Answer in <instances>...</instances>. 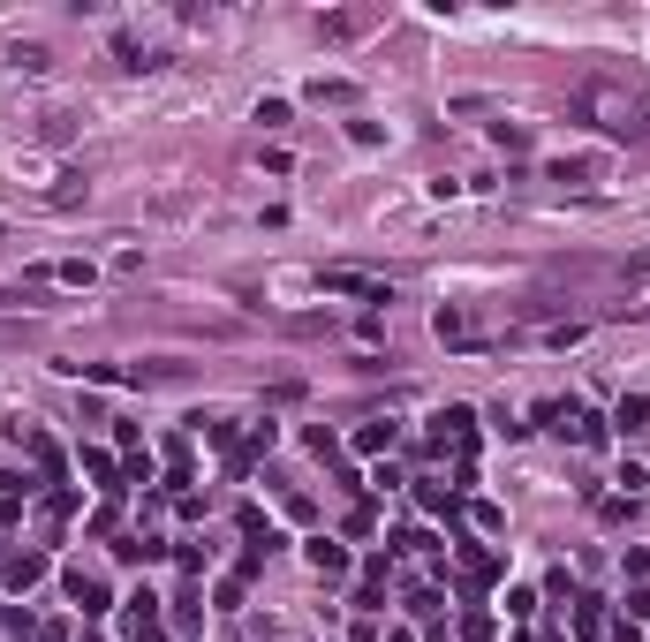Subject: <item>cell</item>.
<instances>
[{"mask_svg": "<svg viewBox=\"0 0 650 642\" xmlns=\"http://www.w3.org/2000/svg\"><path fill=\"white\" fill-rule=\"evenodd\" d=\"M416 507H424V514H454V491H446V484H431V476H424V484H416Z\"/></svg>", "mask_w": 650, "mask_h": 642, "instance_id": "2e32d148", "label": "cell"}, {"mask_svg": "<svg viewBox=\"0 0 650 642\" xmlns=\"http://www.w3.org/2000/svg\"><path fill=\"white\" fill-rule=\"evenodd\" d=\"M121 635H129V642H167V627H159V597H152V590H137L129 605H121Z\"/></svg>", "mask_w": 650, "mask_h": 642, "instance_id": "7a4b0ae2", "label": "cell"}, {"mask_svg": "<svg viewBox=\"0 0 650 642\" xmlns=\"http://www.w3.org/2000/svg\"><path fill=\"white\" fill-rule=\"evenodd\" d=\"M84 469H91V476H99V484H106V491H121V484H114V476H121V469H114V454H99V446H84Z\"/></svg>", "mask_w": 650, "mask_h": 642, "instance_id": "d6986e66", "label": "cell"}, {"mask_svg": "<svg viewBox=\"0 0 650 642\" xmlns=\"http://www.w3.org/2000/svg\"><path fill=\"white\" fill-rule=\"evenodd\" d=\"M446 439H454V446H469V439H477V408H462V401L446 408V416H439V446H446Z\"/></svg>", "mask_w": 650, "mask_h": 642, "instance_id": "9c48e42d", "label": "cell"}, {"mask_svg": "<svg viewBox=\"0 0 650 642\" xmlns=\"http://www.w3.org/2000/svg\"><path fill=\"white\" fill-rule=\"evenodd\" d=\"M462 575H469V582H499V552H484V544H462Z\"/></svg>", "mask_w": 650, "mask_h": 642, "instance_id": "7c38bea8", "label": "cell"}, {"mask_svg": "<svg viewBox=\"0 0 650 642\" xmlns=\"http://www.w3.org/2000/svg\"><path fill=\"white\" fill-rule=\"evenodd\" d=\"M394 439H401L394 423H363V431H356V454H394Z\"/></svg>", "mask_w": 650, "mask_h": 642, "instance_id": "4fadbf2b", "label": "cell"}, {"mask_svg": "<svg viewBox=\"0 0 650 642\" xmlns=\"http://www.w3.org/2000/svg\"><path fill=\"white\" fill-rule=\"evenodd\" d=\"M265 454H273V423H257L250 439H242L235 454H227V469H235V476H250V469H257V461H265Z\"/></svg>", "mask_w": 650, "mask_h": 642, "instance_id": "52a82bcc", "label": "cell"}, {"mask_svg": "<svg viewBox=\"0 0 650 642\" xmlns=\"http://www.w3.org/2000/svg\"><path fill=\"white\" fill-rule=\"evenodd\" d=\"M31 333H38L31 318H16V325H0V348H23V340H31Z\"/></svg>", "mask_w": 650, "mask_h": 642, "instance_id": "cb8c5ba5", "label": "cell"}, {"mask_svg": "<svg viewBox=\"0 0 650 642\" xmlns=\"http://www.w3.org/2000/svg\"><path fill=\"white\" fill-rule=\"evenodd\" d=\"M613 423H620V431H643V423H650V401H643V393H628V401L613 408Z\"/></svg>", "mask_w": 650, "mask_h": 642, "instance_id": "ac0fdd59", "label": "cell"}, {"mask_svg": "<svg viewBox=\"0 0 650 642\" xmlns=\"http://www.w3.org/2000/svg\"><path fill=\"white\" fill-rule=\"evenodd\" d=\"M575 635H605V605L598 597H575Z\"/></svg>", "mask_w": 650, "mask_h": 642, "instance_id": "e0dca14e", "label": "cell"}, {"mask_svg": "<svg viewBox=\"0 0 650 642\" xmlns=\"http://www.w3.org/2000/svg\"><path fill=\"white\" fill-rule=\"evenodd\" d=\"M462 635H469V642H492V612L469 605V612H462Z\"/></svg>", "mask_w": 650, "mask_h": 642, "instance_id": "44dd1931", "label": "cell"}, {"mask_svg": "<svg viewBox=\"0 0 650 642\" xmlns=\"http://www.w3.org/2000/svg\"><path fill=\"white\" fill-rule=\"evenodd\" d=\"M575 114H582V121H598L605 136H628V144H643V136H650V91L628 84V76H613V68H598V76L575 91Z\"/></svg>", "mask_w": 650, "mask_h": 642, "instance_id": "6da1fadb", "label": "cell"}, {"mask_svg": "<svg viewBox=\"0 0 650 642\" xmlns=\"http://www.w3.org/2000/svg\"><path fill=\"white\" fill-rule=\"evenodd\" d=\"M469 522H477V529H484V537H499V529H507V514H499V507H492V499H477V507H469Z\"/></svg>", "mask_w": 650, "mask_h": 642, "instance_id": "ffe728a7", "label": "cell"}, {"mask_svg": "<svg viewBox=\"0 0 650 642\" xmlns=\"http://www.w3.org/2000/svg\"><path fill=\"white\" fill-rule=\"evenodd\" d=\"M61 590L76 597V612H84V620H91V612H106V582L91 575V567H61Z\"/></svg>", "mask_w": 650, "mask_h": 642, "instance_id": "5b68a950", "label": "cell"}, {"mask_svg": "<svg viewBox=\"0 0 650 642\" xmlns=\"http://www.w3.org/2000/svg\"><path fill=\"white\" fill-rule=\"evenodd\" d=\"M386 642H416V635H386Z\"/></svg>", "mask_w": 650, "mask_h": 642, "instance_id": "d4e9b609", "label": "cell"}, {"mask_svg": "<svg viewBox=\"0 0 650 642\" xmlns=\"http://www.w3.org/2000/svg\"><path fill=\"white\" fill-rule=\"evenodd\" d=\"M310 106H356V84H348V76H318V84H310Z\"/></svg>", "mask_w": 650, "mask_h": 642, "instance_id": "8fae6325", "label": "cell"}, {"mask_svg": "<svg viewBox=\"0 0 650 642\" xmlns=\"http://www.w3.org/2000/svg\"><path fill=\"white\" fill-rule=\"evenodd\" d=\"M46 567H53L46 552H8V559H0V582L23 597V590H38V582H46Z\"/></svg>", "mask_w": 650, "mask_h": 642, "instance_id": "3957f363", "label": "cell"}, {"mask_svg": "<svg viewBox=\"0 0 650 642\" xmlns=\"http://www.w3.org/2000/svg\"><path fill=\"white\" fill-rule=\"evenodd\" d=\"M394 544H401V552H439V537H431V529H401Z\"/></svg>", "mask_w": 650, "mask_h": 642, "instance_id": "603a6c76", "label": "cell"}, {"mask_svg": "<svg viewBox=\"0 0 650 642\" xmlns=\"http://www.w3.org/2000/svg\"><path fill=\"white\" fill-rule=\"evenodd\" d=\"M545 182H567V189H582V182H598V159H552V167H545Z\"/></svg>", "mask_w": 650, "mask_h": 642, "instance_id": "30bf717a", "label": "cell"}, {"mask_svg": "<svg viewBox=\"0 0 650 642\" xmlns=\"http://www.w3.org/2000/svg\"><path fill=\"white\" fill-rule=\"evenodd\" d=\"M567 431H575V446H605V416H590V408H575Z\"/></svg>", "mask_w": 650, "mask_h": 642, "instance_id": "9a60e30c", "label": "cell"}, {"mask_svg": "<svg viewBox=\"0 0 650 642\" xmlns=\"http://www.w3.org/2000/svg\"><path fill=\"white\" fill-rule=\"evenodd\" d=\"M114 552H121V559H129V567H152V559H159V552H167V544H159V537H121V544H114Z\"/></svg>", "mask_w": 650, "mask_h": 642, "instance_id": "5bb4252c", "label": "cell"}, {"mask_svg": "<svg viewBox=\"0 0 650 642\" xmlns=\"http://www.w3.org/2000/svg\"><path fill=\"white\" fill-rule=\"evenodd\" d=\"M325 295H356V303H394V288H378V280H363V272H318Z\"/></svg>", "mask_w": 650, "mask_h": 642, "instance_id": "8992f818", "label": "cell"}, {"mask_svg": "<svg viewBox=\"0 0 650 642\" xmlns=\"http://www.w3.org/2000/svg\"><path fill=\"white\" fill-rule=\"evenodd\" d=\"M303 552H310V567H318L325 582H341V575H348V552H341V544H333V537H310Z\"/></svg>", "mask_w": 650, "mask_h": 642, "instance_id": "ba28073f", "label": "cell"}, {"mask_svg": "<svg viewBox=\"0 0 650 642\" xmlns=\"http://www.w3.org/2000/svg\"><path fill=\"white\" fill-rule=\"evenodd\" d=\"M492 136H499V144H507V152H530V129H522V121H499Z\"/></svg>", "mask_w": 650, "mask_h": 642, "instance_id": "7402d4cb", "label": "cell"}, {"mask_svg": "<svg viewBox=\"0 0 650 642\" xmlns=\"http://www.w3.org/2000/svg\"><path fill=\"white\" fill-rule=\"evenodd\" d=\"M386 23V8H341V16H325L318 31L333 38V46H348V38H363V31H378Z\"/></svg>", "mask_w": 650, "mask_h": 642, "instance_id": "277c9868", "label": "cell"}]
</instances>
